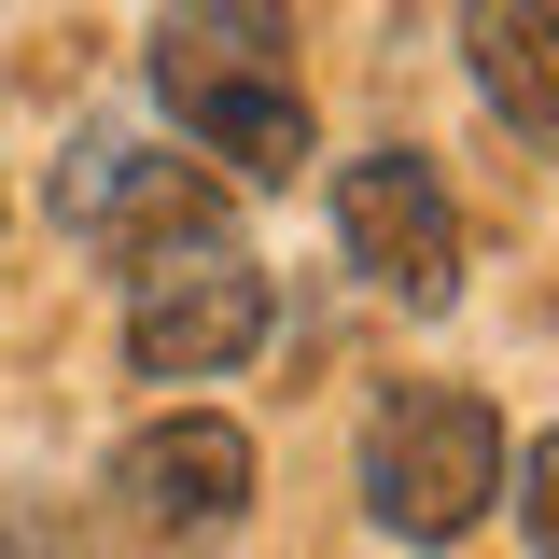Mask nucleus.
<instances>
[{
    "label": "nucleus",
    "mask_w": 559,
    "mask_h": 559,
    "mask_svg": "<svg viewBox=\"0 0 559 559\" xmlns=\"http://www.w3.org/2000/svg\"><path fill=\"white\" fill-rule=\"evenodd\" d=\"M154 112L238 182H294L308 168V84H294V0H168L154 14Z\"/></svg>",
    "instance_id": "nucleus-1"
},
{
    "label": "nucleus",
    "mask_w": 559,
    "mask_h": 559,
    "mask_svg": "<svg viewBox=\"0 0 559 559\" xmlns=\"http://www.w3.org/2000/svg\"><path fill=\"white\" fill-rule=\"evenodd\" d=\"M503 489V419L462 378H406L392 406L364 419V518L392 546H462Z\"/></svg>",
    "instance_id": "nucleus-2"
},
{
    "label": "nucleus",
    "mask_w": 559,
    "mask_h": 559,
    "mask_svg": "<svg viewBox=\"0 0 559 559\" xmlns=\"http://www.w3.org/2000/svg\"><path fill=\"white\" fill-rule=\"evenodd\" d=\"M266 349V266L238 252V224H197L168 252L127 266V364L154 392H197V378H238Z\"/></svg>",
    "instance_id": "nucleus-3"
},
{
    "label": "nucleus",
    "mask_w": 559,
    "mask_h": 559,
    "mask_svg": "<svg viewBox=\"0 0 559 559\" xmlns=\"http://www.w3.org/2000/svg\"><path fill=\"white\" fill-rule=\"evenodd\" d=\"M336 252L378 280L406 322L462 308V210H448V168H433V154H406V140L349 154V168H336Z\"/></svg>",
    "instance_id": "nucleus-4"
},
{
    "label": "nucleus",
    "mask_w": 559,
    "mask_h": 559,
    "mask_svg": "<svg viewBox=\"0 0 559 559\" xmlns=\"http://www.w3.org/2000/svg\"><path fill=\"white\" fill-rule=\"evenodd\" d=\"M112 518H127L140 546H224L238 518H252V433L238 419H210V406H168V419H140L127 448H112Z\"/></svg>",
    "instance_id": "nucleus-5"
},
{
    "label": "nucleus",
    "mask_w": 559,
    "mask_h": 559,
    "mask_svg": "<svg viewBox=\"0 0 559 559\" xmlns=\"http://www.w3.org/2000/svg\"><path fill=\"white\" fill-rule=\"evenodd\" d=\"M57 224L84 238V252H112V266H140V252H168V238H197V224H224V197H210L197 168H168L154 140L98 127V140H70Z\"/></svg>",
    "instance_id": "nucleus-6"
},
{
    "label": "nucleus",
    "mask_w": 559,
    "mask_h": 559,
    "mask_svg": "<svg viewBox=\"0 0 559 559\" xmlns=\"http://www.w3.org/2000/svg\"><path fill=\"white\" fill-rule=\"evenodd\" d=\"M462 57H476V98H489L518 140H532V154H546V127H559V98H546V14L476 0V14H462Z\"/></svg>",
    "instance_id": "nucleus-7"
},
{
    "label": "nucleus",
    "mask_w": 559,
    "mask_h": 559,
    "mask_svg": "<svg viewBox=\"0 0 559 559\" xmlns=\"http://www.w3.org/2000/svg\"><path fill=\"white\" fill-rule=\"evenodd\" d=\"M546 489H559V448L532 433V448H518V532H532V559L559 546V503H546Z\"/></svg>",
    "instance_id": "nucleus-8"
},
{
    "label": "nucleus",
    "mask_w": 559,
    "mask_h": 559,
    "mask_svg": "<svg viewBox=\"0 0 559 559\" xmlns=\"http://www.w3.org/2000/svg\"><path fill=\"white\" fill-rule=\"evenodd\" d=\"M518 14H546V0H518Z\"/></svg>",
    "instance_id": "nucleus-9"
}]
</instances>
